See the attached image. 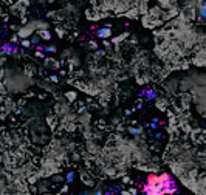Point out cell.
I'll list each match as a JSON object with an SVG mask.
<instances>
[{"label":"cell","mask_w":206,"mask_h":195,"mask_svg":"<svg viewBox=\"0 0 206 195\" xmlns=\"http://www.w3.org/2000/svg\"><path fill=\"white\" fill-rule=\"evenodd\" d=\"M36 26H37V23H31V25H26V26H23L20 31H19V36L22 39H26L28 36H31L36 31Z\"/></svg>","instance_id":"7a4b0ae2"},{"label":"cell","mask_w":206,"mask_h":195,"mask_svg":"<svg viewBox=\"0 0 206 195\" xmlns=\"http://www.w3.org/2000/svg\"><path fill=\"white\" fill-rule=\"evenodd\" d=\"M39 50H45V51H50V53H53V51H56V47L54 45H48V47H39Z\"/></svg>","instance_id":"277c9868"},{"label":"cell","mask_w":206,"mask_h":195,"mask_svg":"<svg viewBox=\"0 0 206 195\" xmlns=\"http://www.w3.org/2000/svg\"><path fill=\"white\" fill-rule=\"evenodd\" d=\"M73 176H74V174H73V172H68V175H67V178H68V181H71V178H73Z\"/></svg>","instance_id":"30bf717a"},{"label":"cell","mask_w":206,"mask_h":195,"mask_svg":"<svg viewBox=\"0 0 206 195\" xmlns=\"http://www.w3.org/2000/svg\"><path fill=\"white\" fill-rule=\"evenodd\" d=\"M67 98H68L70 101H74V99H76V93L74 92H68V93H67Z\"/></svg>","instance_id":"52a82bcc"},{"label":"cell","mask_w":206,"mask_h":195,"mask_svg":"<svg viewBox=\"0 0 206 195\" xmlns=\"http://www.w3.org/2000/svg\"><path fill=\"white\" fill-rule=\"evenodd\" d=\"M5 51H6V53H11V51H12V45H6V47H5Z\"/></svg>","instance_id":"9c48e42d"},{"label":"cell","mask_w":206,"mask_h":195,"mask_svg":"<svg viewBox=\"0 0 206 195\" xmlns=\"http://www.w3.org/2000/svg\"><path fill=\"white\" fill-rule=\"evenodd\" d=\"M30 45H31V42H30L28 39H23V40H22V47H23V48H30Z\"/></svg>","instance_id":"ba28073f"},{"label":"cell","mask_w":206,"mask_h":195,"mask_svg":"<svg viewBox=\"0 0 206 195\" xmlns=\"http://www.w3.org/2000/svg\"><path fill=\"white\" fill-rule=\"evenodd\" d=\"M146 195H166L177 192V183L169 174L149 175L143 186Z\"/></svg>","instance_id":"6da1fadb"},{"label":"cell","mask_w":206,"mask_h":195,"mask_svg":"<svg viewBox=\"0 0 206 195\" xmlns=\"http://www.w3.org/2000/svg\"><path fill=\"white\" fill-rule=\"evenodd\" d=\"M200 16L203 17V19L206 17V8H205V3H203V5H200Z\"/></svg>","instance_id":"8992f818"},{"label":"cell","mask_w":206,"mask_h":195,"mask_svg":"<svg viewBox=\"0 0 206 195\" xmlns=\"http://www.w3.org/2000/svg\"><path fill=\"white\" fill-rule=\"evenodd\" d=\"M90 47H92V48H98V45H96L95 42H92V43H90Z\"/></svg>","instance_id":"8fae6325"},{"label":"cell","mask_w":206,"mask_h":195,"mask_svg":"<svg viewBox=\"0 0 206 195\" xmlns=\"http://www.w3.org/2000/svg\"><path fill=\"white\" fill-rule=\"evenodd\" d=\"M154 98H155V93L152 92V90L146 92V99H147V101H150V99H154Z\"/></svg>","instance_id":"5b68a950"},{"label":"cell","mask_w":206,"mask_h":195,"mask_svg":"<svg viewBox=\"0 0 206 195\" xmlns=\"http://www.w3.org/2000/svg\"><path fill=\"white\" fill-rule=\"evenodd\" d=\"M98 36H99V37H102V39H107V37H110V36H112V31H110L109 26H105V28L98 30Z\"/></svg>","instance_id":"3957f363"}]
</instances>
